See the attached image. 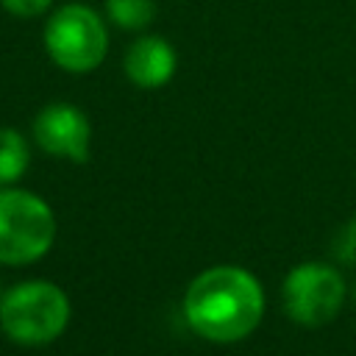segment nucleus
Returning <instances> with one entry per match:
<instances>
[{
	"instance_id": "1",
	"label": "nucleus",
	"mask_w": 356,
	"mask_h": 356,
	"mask_svg": "<svg viewBox=\"0 0 356 356\" xmlns=\"http://www.w3.org/2000/svg\"><path fill=\"white\" fill-rule=\"evenodd\" d=\"M264 314L261 281L236 264H217L195 275L184 292L189 328L209 342H239L250 337Z\"/></svg>"
},
{
	"instance_id": "2",
	"label": "nucleus",
	"mask_w": 356,
	"mask_h": 356,
	"mask_svg": "<svg viewBox=\"0 0 356 356\" xmlns=\"http://www.w3.org/2000/svg\"><path fill=\"white\" fill-rule=\"evenodd\" d=\"M70 323V298L53 281H19L0 295V328L25 348H39L64 334Z\"/></svg>"
},
{
	"instance_id": "3",
	"label": "nucleus",
	"mask_w": 356,
	"mask_h": 356,
	"mask_svg": "<svg viewBox=\"0 0 356 356\" xmlns=\"http://www.w3.org/2000/svg\"><path fill=\"white\" fill-rule=\"evenodd\" d=\"M56 239L53 209L28 189L0 186V264H33Z\"/></svg>"
},
{
	"instance_id": "4",
	"label": "nucleus",
	"mask_w": 356,
	"mask_h": 356,
	"mask_svg": "<svg viewBox=\"0 0 356 356\" xmlns=\"http://www.w3.org/2000/svg\"><path fill=\"white\" fill-rule=\"evenodd\" d=\"M44 50L64 72H92L103 64L108 33L92 6L70 3L50 14L44 25Z\"/></svg>"
},
{
	"instance_id": "5",
	"label": "nucleus",
	"mask_w": 356,
	"mask_h": 356,
	"mask_svg": "<svg viewBox=\"0 0 356 356\" xmlns=\"http://www.w3.org/2000/svg\"><path fill=\"white\" fill-rule=\"evenodd\" d=\"M284 312L298 325H323L337 317L345 303V278L337 267L323 261H303L295 264L281 289Z\"/></svg>"
},
{
	"instance_id": "6",
	"label": "nucleus",
	"mask_w": 356,
	"mask_h": 356,
	"mask_svg": "<svg viewBox=\"0 0 356 356\" xmlns=\"http://www.w3.org/2000/svg\"><path fill=\"white\" fill-rule=\"evenodd\" d=\"M33 142L56 159L86 161L92 147V125L72 103H47L33 117Z\"/></svg>"
},
{
	"instance_id": "7",
	"label": "nucleus",
	"mask_w": 356,
	"mask_h": 356,
	"mask_svg": "<svg viewBox=\"0 0 356 356\" xmlns=\"http://www.w3.org/2000/svg\"><path fill=\"white\" fill-rule=\"evenodd\" d=\"M175 67V47L161 36H139L125 53V75L139 89H159L170 83Z\"/></svg>"
},
{
	"instance_id": "8",
	"label": "nucleus",
	"mask_w": 356,
	"mask_h": 356,
	"mask_svg": "<svg viewBox=\"0 0 356 356\" xmlns=\"http://www.w3.org/2000/svg\"><path fill=\"white\" fill-rule=\"evenodd\" d=\"M31 164L28 139L14 128H0V186H14Z\"/></svg>"
},
{
	"instance_id": "9",
	"label": "nucleus",
	"mask_w": 356,
	"mask_h": 356,
	"mask_svg": "<svg viewBox=\"0 0 356 356\" xmlns=\"http://www.w3.org/2000/svg\"><path fill=\"white\" fill-rule=\"evenodd\" d=\"M106 14L122 31H142L156 17V0H106Z\"/></svg>"
},
{
	"instance_id": "10",
	"label": "nucleus",
	"mask_w": 356,
	"mask_h": 356,
	"mask_svg": "<svg viewBox=\"0 0 356 356\" xmlns=\"http://www.w3.org/2000/svg\"><path fill=\"white\" fill-rule=\"evenodd\" d=\"M0 6L14 17H39L53 6V0H0Z\"/></svg>"
},
{
	"instance_id": "11",
	"label": "nucleus",
	"mask_w": 356,
	"mask_h": 356,
	"mask_svg": "<svg viewBox=\"0 0 356 356\" xmlns=\"http://www.w3.org/2000/svg\"><path fill=\"white\" fill-rule=\"evenodd\" d=\"M337 256L342 261H356V217L350 222H345L342 236L337 242Z\"/></svg>"
},
{
	"instance_id": "12",
	"label": "nucleus",
	"mask_w": 356,
	"mask_h": 356,
	"mask_svg": "<svg viewBox=\"0 0 356 356\" xmlns=\"http://www.w3.org/2000/svg\"><path fill=\"white\" fill-rule=\"evenodd\" d=\"M0 295H3V284H0Z\"/></svg>"
},
{
	"instance_id": "13",
	"label": "nucleus",
	"mask_w": 356,
	"mask_h": 356,
	"mask_svg": "<svg viewBox=\"0 0 356 356\" xmlns=\"http://www.w3.org/2000/svg\"><path fill=\"white\" fill-rule=\"evenodd\" d=\"M353 298H356V286H353Z\"/></svg>"
}]
</instances>
